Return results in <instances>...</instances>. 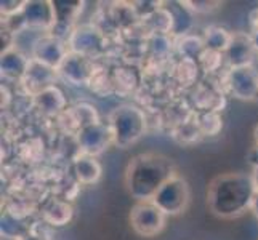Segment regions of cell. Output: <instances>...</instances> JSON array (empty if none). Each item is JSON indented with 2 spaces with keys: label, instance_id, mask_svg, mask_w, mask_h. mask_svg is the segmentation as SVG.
<instances>
[]
</instances>
